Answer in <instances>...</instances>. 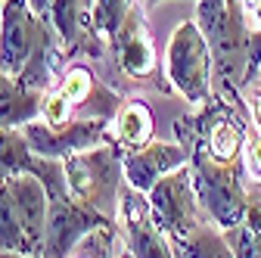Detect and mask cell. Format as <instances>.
<instances>
[{"label":"cell","instance_id":"obj_1","mask_svg":"<svg viewBox=\"0 0 261 258\" xmlns=\"http://www.w3.org/2000/svg\"><path fill=\"white\" fill-rule=\"evenodd\" d=\"M196 25L205 35L215 59V90L243 100L249 62V10L243 0H196Z\"/></svg>","mask_w":261,"mask_h":258},{"label":"cell","instance_id":"obj_2","mask_svg":"<svg viewBox=\"0 0 261 258\" xmlns=\"http://www.w3.org/2000/svg\"><path fill=\"white\" fill-rule=\"evenodd\" d=\"M252 124H246V103L224 96L215 90L208 103H202L196 112L180 115L174 124V137L187 149H199L215 162H243V152L249 143Z\"/></svg>","mask_w":261,"mask_h":258},{"label":"cell","instance_id":"obj_3","mask_svg":"<svg viewBox=\"0 0 261 258\" xmlns=\"http://www.w3.org/2000/svg\"><path fill=\"white\" fill-rule=\"evenodd\" d=\"M47 187L38 174L0 180V252L44 258L47 249Z\"/></svg>","mask_w":261,"mask_h":258},{"label":"cell","instance_id":"obj_4","mask_svg":"<svg viewBox=\"0 0 261 258\" xmlns=\"http://www.w3.org/2000/svg\"><path fill=\"white\" fill-rule=\"evenodd\" d=\"M35 174L41 177V184L47 187V196H50L44 258H69L87 234L103 230V227H118V221L93 212L90 205L72 196L69 187H65V168L59 159H41Z\"/></svg>","mask_w":261,"mask_h":258},{"label":"cell","instance_id":"obj_5","mask_svg":"<svg viewBox=\"0 0 261 258\" xmlns=\"http://www.w3.org/2000/svg\"><path fill=\"white\" fill-rule=\"evenodd\" d=\"M106 59L112 66V75L121 78V84L171 93V84L165 78V62L159 59L152 31H149V22H146V10H143L140 0L127 10L121 28L109 41V56Z\"/></svg>","mask_w":261,"mask_h":258},{"label":"cell","instance_id":"obj_6","mask_svg":"<svg viewBox=\"0 0 261 258\" xmlns=\"http://www.w3.org/2000/svg\"><path fill=\"white\" fill-rule=\"evenodd\" d=\"M65 168V187L75 199L90 205L93 212H100L106 218H118V199L124 180V152L112 143L75 152L69 159H62Z\"/></svg>","mask_w":261,"mask_h":258},{"label":"cell","instance_id":"obj_7","mask_svg":"<svg viewBox=\"0 0 261 258\" xmlns=\"http://www.w3.org/2000/svg\"><path fill=\"white\" fill-rule=\"evenodd\" d=\"M162 62H165V78L171 90L180 93L193 109H199L215 96V59L196 19H184L171 31Z\"/></svg>","mask_w":261,"mask_h":258},{"label":"cell","instance_id":"obj_8","mask_svg":"<svg viewBox=\"0 0 261 258\" xmlns=\"http://www.w3.org/2000/svg\"><path fill=\"white\" fill-rule=\"evenodd\" d=\"M190 171L205 218L221 230L237 227L246 215V184H249L246 162L227 165L215 162L199 149H190Z\"/></svg>","mask_w":261,"mask_h":258},{"label":"cell","instance_id":"obj_9","mask_svg":"<svg viewBox=\"0 0 261 258\" xmlns=\"http://www.w3.org/2000/svg\"><path fill=\"white\" fill-rule=\"evenodd\" d=\"M146 199H149L155 224L165 230L168 240H177V237L190 234L193 227H199L202 221H208L202 205H199V196H196L190 165L165 174L146 193Z\"/></svg>","mask_w":261,"mask_h":258},{"label":"cell","instance_id":"obj_10","mask_svg":"<svg viewBox=\"0 0 261 258\" xmlns=\"http://www.w3.org/2000/svg\"><path fill=\"white\" fill-rule=\"evenodd\" d=\"M35 156L41 159H69L75 152L84 149H96V146H106L109 140V121L100 118H72L65 124H44L41 118L31 121L22 127Z\"/></svg>","mask_w":261,"mask_h":258},{"label":"cell","instance_id":"obj_11","mask_svg":"<svg viewBox=\"0 0 261 258\" xmlns=\"http://www.w3.org/2000/svg\"><path fill=\"white\" fill-rule=\"evenodd\" d=\"M115 221H118V234L124 240V249L134 258H177L171 249V240L152 218L146 193L124 184Z\"/></svg>","mask_w":261,"mask_h":258},{"label":"cell","instance_id":"obj_12","mask_svg":"<svg viewBox=\"0 0 261 258\" xmlns=\"http://www.w3.org/2000/svg\"><path fill=\"white\" fill-rule=\"evenodd\" d=\"M50 22L31 13L28 0H4L0 10V72L19 75L38 44L47 38Z\"/></svg>","mask_w":261,"mask_h":258},{"label":"cell","instance_id":"obj_13","mask_svg":"<svg viewBox=\"0 0 261 258\" xmlns=\"http://www.w3.org/2000/svg\"><path fill=\"white\" fill-rule=\"evenodd\" d=\"M47 22L72 62L75 59L100 62L109 56V44L93 31V0H53Z\"/></svg>","mask_w":261,"mask_h":258},{"label":"cell","instance_id":"obj_14","mask_svg":"<svg viewBox=\"0 0 261 258\" xmlns=\"http://www.w3.org/2000/svg\"><path fill=\"white\" fill-rule=\"evenodd\" d=\"M62 93H65V100L72 103L75 109V118H100V121H109L118 106L124 103V96L109 87L103 78H96L93 69L87 66V62L75 59L65 66L59 84H56Z\"/></svg>","mask_w":261,"mask_h":258},{"label":"cell","instance_id":"obj_15","mask_svg":"<svg viewBox=\"0 0 261 258\" xmlns=\"http://www.w3.org/2000/svg\"><path fill=\"white\" fill-rule=\"evenodd\" d=\"M190 165V149L171 140H152L140 149L124 152V180L140 193H149L165 174Z\"/></svg>","mask_w":261,"mask_h":258},{"label":"cell","instance_id":"obj_16","mask_svg":"<svg viewBox=\"0 0 261 258\" xmlns=\"http://www.w3.org/2000/svg\"><path fill=\"white\" fill-rule=\"evenodd\" d=\"M109 140L121 152L140 149L155 140V112L140 96H124L118 112L109 118Z\"/></svg>","mask_w":261,"mask_h":258},{"label":"cell","instance_id":"obj_17","mask_svg":"<svg viewBox=\"0 0 261 258\" xmlns=\"http://www.w3.org/2000/svg\"><path fill=\"white\" fill-rule=\"evenodd\" d=\"M41 103H44V93L0 72V127H25L31 121H38Z\"/></svg>","mask_w":261,"mask_h":258},{"label":"cell","instance_id":"obj_18","mask_svg":"<svg viewBox=\"0 0 261 258\" xmlns=\"http://www.w3.org/2000/svg\"><path fill=\"white\" fill-rule=\"evenodd\" d=\"M237 258H261V180L249 177L246 184V215L237 227L224 230Z\"/></svg>","mask_w":261,"mask_h":258},{"label":"cell","instance_id":"obj_19","mask_svg":"<svg viewBox=\"0 0 261 258\" xmlns=\"http://www.w3.org/2000/svg\"><path fill=\"white\" fill-rule=\"evenodd\" d=\"M171 249L177 258H237V252L230 249L224 230L215 227L212 221H202L190 234L171 240Z\"/></svg>","mask_w":261,"mask_h":258},{"label":"cell","instance_id":"obj_20","mask_svg":"<svg viewBox=\"0 0 261 258\" xmlns=\"http://www.w3.org/2000/svg\"><path fill=\"white\" fill-rule=\"evenodd\" d=\"M41 156H35L22 127H0V180L16 174H35Z\"/></svg>","mask_w":261,"mask_h":258},{"label":"cell","instance_id":"obj_21","mask_svg":"<svg viewBox=\"0 0 261 258\" xmlns=\"http://www.w3.org/2000/svg\"><path fill=\"white\" fill-rule=\"evenodd\" d=\"M134 4L137 0H93V31L109 44Z\"/></svg>","mask_w":261,"mask_h":258},{"label":"cell","instance_id":"obj_22","mask_svg":"<svg viewBox=\"0 0 261 258\" xmlns=\"http://www.w3.org/2000/svg\"><path fill=\"white\" fill-rule=\"evenodd\" d=\"M118 237H121L118 227L93 230V234H87V237L75 246V252H72L69 258H134L127 249H124L121 255H115V240H118Z\"/></svg>","mask_w":261,"mask_h":258},{"label":"cell","instance_id":"obj_23","mask_svg":"<svg viewBox=\"0 0 261 258\" xmlns=\"http://www.w3.org/2000/svg\"><path fill=\"white\" fill-rule=\"evenodd\" d=\"M72 118H75V109H72L69 100H65V93L59 87H50L44 93V103H41V121L44 124H65Z\"/></svg>","mask_w":261,"mask_h":258},{"label":"cell","instance_id":"obj_24","mask_svg":"<svg viewBox=\"0 0 261 258\" xmlns=\"http://www.w3.org/2000/svg\"><path fill=\"white\" fill-rule=\"evenodd\" d=\"M243 162H246V171L249 177H258L261 180V131H249V143H246V152H243Z\"/></svg>","mask_w":261,"mask_h":258},{"label":"cell","instance_id":"obj_25","mask_svg":"<svg viewBox=\"0 0 261 258\" xmlns=\"http://www.w3.org/2000/svg\"><path fill=\"white\" fill-rule=\"evenodd\" d=\"M249 121H252L255 131H261V90H255L249 96Z\"/></svg>","mask_w":261,"mask_h":258},{"label":"cell","instance_id":"obj_26","mask_svg":"<svg viewBox=\"0 0 261 258\" xmlns=\"http://www.w3.org/2000/svg\"><path fill=\"white\" fill-rule=\"evenodd\" d=\"M28 7H31V13H35V16H41L47 22L50 19V10H53V0H28Z\"/></svg>","mask_w":261,"mask_h":258},{"label":"cell","instance_id":"obj_27","mask_svg":"<svg viewBox=\"0 0 261 258\" xmlns=\"http://www.w3.org/2000/svg\"><path fill=\"white\" fill-rule=\"evenodd\" d=\"M249 19H252L255 25H261V0H255V4L249 7Z\"/></svg>","mask_w":261,"mask_h":258},{"label":"cell","instance_id":"obj_28","mask_svg":"<svg viewBox=\"0 0 261 258\" xmlns=\"http://www.w3.org/2000/svg\"><path fill=\"white\" fill-rule=\"evenodd\" d=\"M143 4V10H152V7H159V4H165V0H140Z\"/></svg>","mask_w":261,"mask_h":258},{"label":"cell","instance_id":"obj_29","mask_svg":"<svg viewBox=\"0 0 261 258\" xmlns=\"http://www.w3.org/2000/svg\"><path fill=\"white\" fill-rule=\"evenodd\" d=\"M0 258H31V255H19V252H0Z\"/></svg>","mask_w":261,"mask_h":258},{"label":"cell","instance_id":"obj_30","mask_svg":"<svg viewBox=\"0 0 261 258\" xmlns=\"http://www.w3.org/2000/svg\"><path fill=\"white\" fill-rule=\"evenodd\" d=\"M252 4H255V0H243V7H246V10H249V7H252Z\"/></svg>","mask_w":261,"mask_h":258},{"label":"cell","instance_id":"obj_31","mask_svg":"<svg viewBox=\"0 0 261 258\" xmlns=\"http://www.w3.org/2000/svg\"><path fill=\"white\" fill-rule=\"evenodd\" d=\"M0 10H4V4H0Z\"/></svg>","mask_w":261,"mask_h":258},{"label":"cell","instance_id":"obj_32","mask_svg":"<svg viewBox=\"0 0 261 258\" xmlns=\"http://www.w3.org/2000/svg\"><path fill=\"white\" fill-rule=\"evenodd\" d=\"M0 4H4V0H0Z\"/></svg>","mask_w":261,"mask_h":258}]
</instances>
